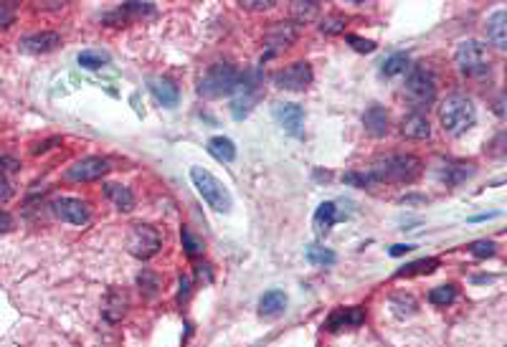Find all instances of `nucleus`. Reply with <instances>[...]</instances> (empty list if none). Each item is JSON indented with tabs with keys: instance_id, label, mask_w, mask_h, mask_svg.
<instances>
[{
	"instance_id": "f257e3e1",
	"label": "nucleus",
	"mask_w": 507,
	"mask_h": 347,
	"mask_svg": "<svg viewBox=\"0 0 507 347\" xmlns=\"http://www.w3.org/2000/svg\"><path fill=\"white\" fill-rule=\"evenodd\" d=\"M421 170L424 165L416 155L399 152V155H388V158L376 160L371 167V175L376 185H380V183H414L421 175Z\"/></svg>"
},
{
	"instance_id": "f03ea898",
	"label": "nucleus",
	"mask_w": 507,
	"mask_h": 347,
	"mask_svg": "<svg viewBox=\"0 0 507 347\" xmlns=\"http://www.w3.org/2000/svg\"><path fill=\"white\" fill-rule=\"evenodd\" d=\"M439 122L444 132L451 137H459L477 122V107L465 94H451L439 104Z\"/></svg>"
},
{
	"instance_id": "7ed1b4c3",
	"label": "nucleus",
	"mask_w": 507,
	"mask_h": 347,
	"mask_svg": "<svg viewBox=\"0 0 507 347\" xmlns=\"http://www.w3.org/2000/svg\"><path fill=\"white\" fill-rule=\"evenodd\" d=\"M241 81L239 69L231 64H214L198 81V94L206 99H218V96H229L236 92Z\"/></svg>"
},
{
	"instance_id": "20e7f679",
	"label": "nucleus",
	"mask_w": 507,
	"mask_h": 347,
	"mask_svg": "<svg viewBox=\"0 0 507 347\" xmlns=\"http://www.w3.org/2000/svg\"><path fill=\"white\" fill-rule=\"evenodd\" d=\"M191 180H193L195 190H198V196L216 210V213H229L234 201H231V193L226 190L218 178L214 173H208L206 167H191Z\"/></svg>"
},
{
	"instance_id": "39448f33",
	"label": "nucleus",
	"mask_w": 507,
	"mask_h": 347,
	"mask_svg": "<svg viewBox=\"0 0 507 347\" xmlns=\"http://www.w3.org/2000/svg\"><path fill=\"white\" fill-rule=\"evenodd\" d=\"M454 61H457L459 71L469 76V79H485L490 69H492V56H490L487 46L479 44V41H462L457 46Z\"/></svg>"
},
{
	"instance_id": "423d86ee",
	"label": "nucleus",
	"mask_w": 507,
	"mask_h": 347,
	"mask_svg": "<svg viewBox=\"0 0 507 347\" xmlns=\"http://www.w3.org/2000/svg\"><path fill=\"white\" fill-rule=\"evenodd\" d=\"M403 94H406V99L416 107V112L424 109V107H429L431 101L436 99L434 74H431L429 69H421V66L411 69L406 84H403Z\"/></svg>"
},
{
	"instance_id": "0eeeda50",
	"label": "nucleus",
	"mask_w": 507,
	"mask_h": 347,
	"mask_svg": "<svg viewBox=\"0 0 507 347\" xmlns=\"http://www.w3.org/2000/svg\"><path fill=\"white\" fill-rule=\"evenodd\" d=\"M261 99V76L257 71L243 74L239 87H236V96L231 101V115L234 119H243L251 115V109L257 107Z\"/></svg>"
},
{
	"instance_id": "6e6552de",
	"label": "nucleus",
	"mask_w": 507,
	"mask_h": 347,
	"mask_svg": "<svg viewBox=\"0 0 507 347\" xmlns=\"http://www.w3.org/2000/svg\"><path fill=\"white\" fill-rule=\"evenodd\" d=\"M127 248L137 259H152L163 248V236H160L155 226L137 223L127 236Z\"/></svg>"
},
{
	"instance_id": "1a4fd4ad",
	"label": "nucleus",
	"mask_w": 507,
	"mask_h": 347,
	"mask_svg": "<svg viewBox=\"0 0 507 347\" xmlns=\"http://www.w3.org/2000/svg\"><path fill=\"white\" fill-rule=\"evenodd\" d=\"M272 81L279 89H287V92H305L312 84V66L307 61H294V64L274 71Z\"/></svg>"
},
{
	"instance_id": "9d476101",
	"label": "nucleus",
	"mask_w": 507,
	"mask_h": 347,
	"mask_svg": "<svg viewBox=\"0 0 507 347\" xmlns=\"http://www.w3.org/2000/svg\"><path fill=\"white\" fill-rule=\"evenodd\" d=\"M107 173H109V162L104 158H84L66 170V180L92 183V180H102Z\"/></svg>"
},
{
	"instance_id": "9b49d317",
	"label": "nucleus",
	"mask_w": 507,
	"mask_h": 347,
	"mask_svg": "<svg viewBox=\"0 0 507 347\" xmlns=\"http://www.w3.org/2000/svg\"><path fill=\"white\" fill-rule=\"evenodd\" d=\"M274 119L282 124L284 132L300 137L302 127H305V109L300 104H294V101H279V104H274Z\"/></svg>"
},
{
	"instance_id": "f8f14e48",
	"label": "nucleus",
	"mask_w": 507,
	"mask_h": 347,
	"mask_svg": "<svg viewBox=\"0 0 507 347\" xmlns=\"http://www.w3.org/2000/svg\"><path fill=\"white\" fill-rule=\"evenodd\" d=\"M54 213H56L61 221L72 226H84L89 221V208H86L84 201H79V198H58L54 203Z\"/></svg>"
},
{
	"instance_id": "ddd939ff",
	"label": "nucleus",
	"mask_w": 507,
	"mask_h": 347,
	"mask_svg": "<svg viewBox=\"0 0 507 347\" xmlns=\"http://www.w3.org/2000/svg\"><path fill=\"white\" fill-rule=\"evenodd\" d=\"M363 127L368 135L373 137H383L391 130V117H388V109L380 107V104H373V107L365 109L363 115Z\"/></svg>"
},
{
	"instance_id": "4468645a",
	"label": "nucleus",
	"mask_w": 507,
	"mask_h": 347,
	"mask_svg": "<svg viewBox=\"0 0 507 347\" xmlns=\"http://www.w3.org/2000/svg\"><path fill=\"white\" fill-rule=\"evenodd\" d=\"M61 44V36L56 31H41V33H31V36L21 38V51L26 53H49Z\"/></svg>"
},
{
	"instance_id": "2eb2a0df",
	"label": "nucleus",
	"mask_w": 507,
	"mask_h": 347,
	"mask_svg": "<svg viewBox=\"0 0 507 347\" xmlns=\"http://www.w3.org/2000/svg\"><path fill=\"white\" fill-rule=\"evenodd\" d=\"M401 135L408 139H426L431 135V124L426 119V115L421 112H411V115L403 117L401 122Z\"/></svg>"
},
{
	"instance_id": "dca6fc26",
	"label": "nucleus",
	"mask_w": 507,
	"mask_h": 347,
	"mask_svg": "<svg viewBox=\"0 0 507 347\" xmlns=\"http://www.w3.org/2000/svg\"><path fill=\"white\" fill-rule=\"evenodd\" d=\"M287 310V294L282 289H269L259 299V314L261 317H279Z\"/></svg>"
},
{
	"instance_id": "f3484780",
	"label": "nucleus",
	"mask_w": 507,
	"mask_h": 347,
	"mask_svg": "<svg viewBox=\"0 0 507 347\" xmlns=\"http://www.w3.org/2000/svg\"><path fill=\"white\" fill-rule=\"evenodd\" d=\"M487 38L492 41L497 49H505L507 46V13L505 10H494L490 18H487Z\"/></svg>"
},
{
	"instance_id": "a211bd4d",
	"label": "nucleus",
	"mask_w": 507,
	"mask_h": 347,
	"mask_svg": "<svg viewBox=\"0 0 507 347\" xmlns=\"http://www.w3.org/2000/svg\"><path fill=\"white\" fill-rule=\"evenodd\" d=\"M150 92H152V96H155L163 107H168V109H172L175 104H178V87L172 84L170 79H150Z\"/></svg>"
},
{
	"instance_id": "6ab92c4d",
	"label": "nucleus",
	"mask_w": 507,
	"mask_h": 347,
	"mask_svg": "<svg viewBox=\"0 0 507 347\" xmlns=\"http://www.w3.org/2000/svg\"><path fill=\"white\" fill-rule=\"evenodd\" d=\"M365 319V312L357 310V307H351V310H337L330 314L328 319V330L330 332H337V330H343V327H355L360 325Z\"/></svg>"
},
{
	"instance_id": "aec40b11",
	"label": "nucleus",
	"mask_w": 507,
	"mask_h": 347,
	"mask_svg": "<svg viewBox=\"0 0 507 347\" xmlns=\"http://www.w3.org/2000/svg\"><path fill=\"white\" fill-rule=\"evenodd\" d=\"M104 196L112 201V205H115L117 210H132V205H135V196H132V190L127 188V185H120V183H107L104 185Z\"/></svg>"
},
{
	"instance_id": "412c9836",
	"label": "nucleus",
	"mask_w": 507,
	"mask_h": 347,
	"mask_svg": "<svg viewBox=\"0 0 507 347\" xmlns=\"http://www.w3.org/2000/svg\"><path fill=\"white\" fill-rule=\"evenodd\" d=\"M297 38V26L289 21H282L277 23V26H272L269 28V33H266V41H269V46H274V49H282V46H289Z\"/></svg>"
},
{
	"instance_id": "4be33fe9",
	"label": "nucleus",
	"mask_w": 507,
	"mask_h": 347,
	"mask_svg": "<svg viewBox=\"0 0 507 347\" xmlns=\"http://www.w3.org/2000/svg\"><path fill=\"white\" fill-rule=\"evenodd\" d=\"M337 221V208L335 203H322L320 208L314 210V231H317V236H325V233H330V228L335 226Z\"/></svg>"
},
{
	"instance_id": "5701e85b",
	"label": "nucleus",
	"mask_w": 507,
	"mask_h": 347,
	"mask_svg": "<svg viewBox=\"0 0 507 347\" xmlns=\"http://www.w3.org/2000/svg\"><path fill=\"white\" fill-rule=\"evenodd\" d=\"M206 150L211 152L218 162H234V158H236V145H234V139H229V137H211Z\"/></svg>"
},
{
	"instance_id": "b1692460",
	"label": "nucleus",
	"mask_w": 507,
	"mask_h": 347,
	"mask_svg": "<svg viewBox=\"0 0 507 347\" xmlns=\"http://www.w3.org/2000/svg\"><path fill=\"white\" fill-rule=\"evenodd\" d=\"M305 256H307V261L314 264V266H330V264H335L337 261L335 251H330V248L320 246V244H309V246L305 248Z\"/></svg>"
},
{
	"instance_id": "393cba45",
	"label": "nucleus",
	"mask_w": 507,
	"mask_h": 347,
	"mask_svg": "<svg viewBox=\"0 0 507 347\" xmlns=\"http://www.w3.org/2000/svg\"><path fill=\"white\" fill-rule=\"evenodd\" d=\"M317 13H320V6L317 3H312V0H307V3H302V0H297L292 6V18L297 23H309L317 18Z\"/></svg>"
},
{
	"instance_id": "a878e982",
	"label": "nucleus",
	"mask_w": 507,
	"mask_h": 347,
	"mask_svg": "<svg viewBox=\"0 0 507 347\" xmlns=\"http://www.w3.org/2000/svg\"><path fill=\"white\" fill-rule=\"evenodd\" d=\"M408 53H403V51H399V53H393V56H388L386 61H383V69L380 71L386 74V76H399V74H403L408 69Z\"/></svg>"
},
{
	"instance_id": "bb28decb",
	"label": "nucleus",
	"mask_w": 507,
	"mask_h": 347,
	"mask_svg": "<svg viewBox=\"0 0 507 347\" xmlns=\"http://www.w3.org/2000/svg\"><path fill=\"white\" fill-rule=\"evenodd\" d=\"M439 266V261L436 259H419L414 264H406L403 269L396 271V276H416V274H431L434 269Z\"/></svg>"
},
{
	"instance_id": "cd10ccee",
	"label": "nucleus",
	"mask_w": 507,
	"mask_h": 347,
	"mask_svg": "<svg viewBox=\"0 0 507 347\" xmlns=\"http://www.w3.org/2000/svg\"><path fill=\"white\" fill-rule=\"evenodd\" d=\"M457 299V289L451 287V284H442V287H434V289L429 291V302L434 304V307H446V304H451Z\"/></svg>"
},
{
	"instance_id": "c85d7f7f",
	"label": "nucleus",
	"mask_w": 507,
	"mask_h": 347,
	"mask_svg": "<svg viewBox=\"0 0 507 347\" xmlns=\"http://www.w3.org/2000/svg\"><path fill=\"white\" fill-rule=\"evenodd\" d=\"M391 307L399 317H406V314H414L416 312V302L411 294H396V297H391Z\"/></svg>"
},
{
	"instance_id": "c756f323",
	"label": "nucleus",
	"mask_w": 507,
	"mask_h": 347,
	"mask_svg": "<svg viewBox=\"0 0 507 347\" xmlns=\"http://www.w3.org/2000/svg\"><path fill=\"white\" fill-rule=\"evenodd\" d=\"M77 61L84 66V69H102V66L107 64V53H99V51H81Z\"/></svg>"
},
{
	"instance_id": "7c9ffc66",
	"label": "nucleus",
	"mask_w": 507,
	"mask_h": 347,
	"mask_svg": "<svg viewBox=\"0 0 507 347\" xmlns=\"http://www.w3.org/2000/svg\"><path fill=\"white\" fill-rule=\"evenodd\" d=\"M343 180L348 183V185H355V188H373V185H376L371 170H368V173H357V170H353V173H345Z\"/></svg>"
},
{
	"instance_id": "2f4dec72",
	"label": "nucleus",
	"mask_w": 507,
	"mask_h": 347,
	"mask_svg": "<svg viewBox=\"0 0 507 347\" xmlns=\"http://www.w3.org/2000/svg\"><path fill=\"white\" fill-rule=\"evenodd\" d=\"M320 31L328 33V36H337L345 31V15H328L325 21L320 23Z\"/></svg>"
},
{
	"instance_id": "473e14b6",
	"label": "nucleus",
	"mask_w": 507,
	"mask_h": 347,
	"mask_svg": "<svg viewBox=\"0 0 507 347\" xmlns=\"http://www.w3.org/2000/svg\"><path fill=\"white\" fill-rule=\"evenodd\" d=\"M180 239H183V246H186L188 256H198V253H203V244H200L193 233H191V228L183 226V228H180Z\"/></svg>"
},
{
	"instance_id": "72a5a7b5",
	"label": "nucleus",
	"mask_w": 507,
	"mask_h": 347,
	"mask_svg": "<svg viewBox=\"0 0 507 347\" xmlns=\"http://www.w3.org/2000/svg\"><path fill=\"white\" fill-rule=\"evenodd\" d=\"M469 251L477 256V259H490V256H494V244L492 241H474L469 246Z\"/></svg>"
},
{
	"instance_id": "f704fd0d",
	"label": "nucleus",
	"mask_w": 507,
	"mask_h": 347,
	"mask_svg": "<svg viewBox=\"0 0 507 347\" xmlns=\"http://www.w3.org/2000/svg\"><path fill=\"white\" fill-rule=\"evenodd\" d=\"M345 41H348V44L353 46V49L357 51V53H373V51H376V44H373V41H368V38H360V36H348L345 38Z\"/></svg>"
},
{
	"instance_id": "c9c22d12",
	"label": "nucleus",
	"mask_w": 507,
	"mask_h": 347,
	"mask_svg": "<svg viewBox=\"0 0 507 347\" xmlns=\"http://www.w3.org/2000/svg\"><path fill=\"white\" fill-rule=\"evenodd\" d=\"M140 287H145V291H147V294H157V287H160V279H157L155 274H150V271H143V274H140Z\"/></svg>"
},
{
	"instance_id": "e433bc0d",
	"label": "nucleus",
	"mask_w": 507,
	"mask_h": 347,
	"mask_svg": "<svg viewBox=\"0 0 507 347\" xmlns=\"http://www.w3.org/2000/svg\"><path fill=\"white\" fill-rule=\"evenodd\" d=\"M274 6V0H241V8L246 10H269Z\"/></svg>"
},
{
	"instance_id": "4c0bfd02",
	"label": "nucleus",
	"mask_w": 507,
	"mask_h": 347,
	"mask_svg": "<svg viewBox=\"0 0 507 347\" xmlns=\"http://www.w3.org/2000/svg\"><path fill=\"white\" fill-rule=\"evenodd\" d=\"M13 23V8L6 6V3H0V28H6Z\"/></svg>"
},
{
	"instance_id": "58836bf2",
	"label": "nucleus",
	"mask_w": 507,
	"mask_h": 347,
	"mask_svg": "<svg viewBox=\"0 0 507 347\" xmlns=\"http://www.w3.org/2000/svg\"><path fill=\"white\" fill-rule=\"evenodd\" d=\"M188 294H191V279H188V276H180V294H178V299H180V302H186Z\"/></svg>"
},
{
	"instance_id": "ea45409f",
	"label": "nucleus",
	"mask_w": 507,
	"mask_h": 347,
	"mask_svg": "<svg viewBox=\"0 0 507 347\" xmlns=\"http://www.w3.org/2000/svg\"><path fill=\"white\" fill-rule=\"evenodd\" d=\"M13 196V188H10V183L6 178H0V201H8V198Z\"/></svg>"
},
{
	"instance_id": "a19ab883",
	"label": "nucleus",
	"mask_w": 507,
	"mask_h": 347,
	"mask_svg": "<svg viewBox=\"0 0 507 347\" xmlns=\"http://www.w3.org/2000/svg\"><path fill=\"white\" fill-rule=\"evenodd\" d=\"M10 226H13V218L8 216L6 210H0V231H3V233L10 231Z\"/></svg>"
},
{
	"instance_id": "79ce46f5",
	"label": "nucleus",
	"mask_w": 507,
	"mask_h": 347,
	"mask_svg": "<svg viewBox=\"0 0 507 347\" xmlns=\"http://www.w3.org/2000/svg\"><path fill=\"white\" fill-rule=\"evenodd\" d=\"M0 170H18V162L13 158H3L0 160Z\"/></svg>"
},
{
	"instance_id": "37998d69",
	"label": "nucleus",
	"mask_w": 507,
	"mask_h": 347,
	"mask_svg": "<svg viewBox=\"0 0 507 347\" xmlns=\"http://www.w3.org/2000/svg\"><path fill=\"white\" fill-rule=\"evenodd\" d=\"M414 246H408V244H399V246L391 248V256H403V253H408Z\"/></svg>"
}]
</instances>
